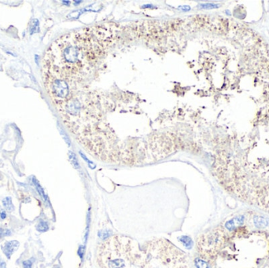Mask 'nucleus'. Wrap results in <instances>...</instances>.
Masks as SVG:
<instances>
[{"label":"nucleus","instance_id":"obj_1","mask_svg":"<svg viewBox=\"0 0 269 268\" xmlns=\"http://www.w3.org/2000/svg\"><path fill=\"white\" fill-rule=\"evenodd\" d=\"M140 260L142 268H189L187 255L163 238L146 243Z\"/></svg>","mask_w":269,"mask_h":268},{"label":"nucleus","instance_id":"obj_2","mask_svg":"<svg viewBox=\"0 0 269 268\" xmlns=\"http://www.w3.org/2000/svg\"><path fill=\"white\" fill-rule=\"evenodd\" d=\"M136 242L126 237L115 235L106 239L97 250L96 261L100 268H124L137 256Z\"/></svg>","mask_w":269,"mask_h":268},{"label":"nucleus","instance_id":"obj_3","mask_svg":"<svg viewBox=\"0 0 269 268\" xmlns=\"http://www.w3.org/2000/svg\"><path fill=\"white\" fill-rule=\"evenodd\" d=\"M19 245V242L17 241H10L5 243L4 246L2 247V251L8 259H10L12 254L18 249Z\"/></svg>","mask_w":269,"mask_h":268},{"label":"nucleus","instance_id":"obj_4","mask_svg":"<svg viewBox=\"0 0 269 268\" xmlns=\"http://www.w3.org/2000/svg\"><path fill=\"white\" fill-rule=\"evenodd\" d=\"M2 204H3V206H4V208L7 210H8L10 211H13L14 207H13V203H12V199H11L10 197H7L3 199Z\"/></svg>","mask_w":269,"mask_h":268},{"label":"nucleus","instance_id":"obj_5","mask_svg":"<svg viewBox=\"0 0 269 268\" xmlns=\"http://www.w3.org/2000/svg\"><path fill=\"white\" fill-rule=\"evenodd\" d=\"M32 181H33V183L35 184V186H36V189H37V190H38V192L39 193V194H40L41 196H42V198H44L45 200H47V196L45 195L44 191H43V189H42V186H41L40 185H39V182H38V181H37V180H36V179H35V178H33V180H32Z\"/></svg>","mask_w":269,"mask_h":268},{"label":"nucleus","instance_id":"obj_6","mask_svg":"<svg viewBox=\"0 0 269 268\" xmlns=\"http://www.w3.org/2000/svg\"><path fill=\"white\" fill-rule=\"evenodd\" d=\"M180 241H182L183 243V245L186 246L187 249H191V246H192V240H191L189 237L187 236H183L180 238Z\"/></svg>","mask_w":269,"mask_h":268},{"label":"nucleus","instance_id":"obj_7","mask_svg":"<svg viewBox=\"0 0 269 268\" xmlns=\"http://www.w3.org/2000/svg\"><path fill=\"white\" fill-rule=\"evenodd\" d=\"M39 21L37 19H34L32 21V27H31V30H30V34L32 35V34L36 33V32H39Z\"/></svg>","mask_w":269,"mask_h":268},{"label":"nucleus","instance_id":"obj_8","mask_svg":"<svg viewBox=\"0 0 269 268\" xmlns=\"http://www.w3.org/2000/svg\"><path fill=\"white\" fill-rule=\"evenodd\" d=\"M195 265L197 268H209V264L205 260L201 259H196L195 260Z\"/></svg>","mask_w":269,"mask_h":268},{"label":"nucleus","instance_id":"obj_9","mask_svg":"<svg viewBox=\"0 0 269 268\" xmlns=\"http://www.w3.org/2000/svg\"><path fill=\"white\" fill-rule=\"evenodd\" d=\"M36 229L39 232H45L49 229L48 224L46 222H40L36 226Z\"/></svg>","mask_w":269,"mask_h":268},{"label":"nucleus","instance_id":"obj_10","mask_svg":"<svg viewBox=\"0 0 269 268\" xmlns=\"http://www.w3.org/2000/svg\"><path fill=\"white\" fill-rule=\"evenodd\" d=\"M256 226H267V221L262 217H256L254 220Z\"/></svg>","mask_w":269,"mask_h":268},{"label":"nucleus","instance_id":"obj_11","mask_svg":"<svg viewBox=\"0 0 269 268\" xmlns=\"http://www.w3.org/2000/svg\"><path fill=\"white\" fill-rule=\"evenodd\" d=\"M69 157H70V160H71V161H72V165H74L76 168H78L79 164H78V161H77V160H76V155H75L72 152H69Z\"/></svg>","mask_w":269,"mask_h":268},{"label":"nucleus","instance_id":"obj_12","mask_svg":"<svg viewBox=\"0 0 269 268\" xmlns=\"http://www.w3.org/2000/svg\"><path fill=\"white\" fill-rule=\"evenodd\" d=\"M198 7L201 9H213L218 7V5L212 4V3H206V4H200L198 6Z\"/></svg>","mask_w":269,"mask_h":268},{"label":"nucleus","instance_id":"obj_13","mask_svg":"<svg viewBox=\"0 0 269 268\" xmlns=\"http://www.w3.org/2000/svg\"><path fill=\"white\" fill-rule=\"evenodd\" d=\"M11 234V231L8 229H2L0 228V238H2L5 236H9Z\"/></svg>","mask_w":269,"mask_h":268},{"label":"nucleus","instance_id":"obj_14","mask_svg":"<svg viewBox=\"0 0 269 268\" xmlns=\"http://www.w3.org/2000/svg\"><path fill=\"white\" fill-rule=\"evenodd\" d=\"M32 262L31 260H25L23 262V268H32Z\"/></svg>","mask_w":269,"mask_h":268},{"label":"nucleus","instance_id":"obj_15","mask_svg":"<svg viewBox=\"0 0 269 268\" xmlns=\"http://www.w3.org/2000/svg\"><path fill=\"white\" fill-rule=\"evenodd\" d=\"M179 8L180 9H182L183 10V11H188V10H190V7H188V6H183V7H179Z\"/></svg>","mask_w":269,"mask_h":268},{"label":"nucleus","instance_id":"obj_16","mask_svg":"<svg viewBox=\"0 0 269 268\" xmlns=\"http://www.w3.org/2000/svg\"><path fill=\"white\" fill-rule=\"evenodd\" d=\"M0 215H1V219H2V220H4L5 218L7 217V214H6V211H1V214H0Z\"/></svg>","mask_w":269,"mask_h":268},{"label":"nucleus","instance_id":"obj_17","mask_svg":"<svg viewBox=\"0 0 269 268\" xmlns=\"http://www.w3.org/2000/svg\"><path fill=\"white\" fill-rule=\"evenodd\" d=\"M153 7L151 5H145V6H142V8H151Z\"/></svg>","mask_w":269,"mask_h":268},{"label":"nucleus","instance_id":"obj_18","mask_svg":"<svg viewBox=\"0 0 269 268\" xmlns=\"http://www.w3.org/2000/svg\"><path fill=\"white\" fill-rule=\"evenodd\" d=\"M62 2L65 3V5H69L70 3V2H69V1H62Z\"/></svg>","mask_w":269,"mask_h":268},{"label":"nucleus","instance_id":"obj_19","mask_svg":"<svg viewBox=\"0 0 269 268\" xmlns=\"http://www.w3.org/2000/svg\"><path fill=\"white\" fill-rule=\"evenodd\" d=\"M80 2H81V1H78V2H74V3H76L75 5H78L79 3H80Z\"/></svg>","mask_w":269,"mask_h":268}]
</instances>
